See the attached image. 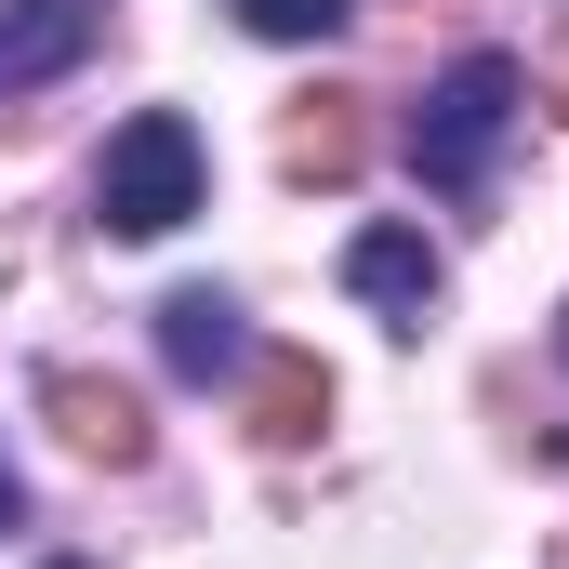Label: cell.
I'll return each mask as SVG.
<instances>
[{
	"label": "cell",
	"instance_id": "cell-10",
	"mask_svg": "<svg viewBox=\"0 0 569 569\" xmlns=\"http://www.w3.org/2000/svg\"><path fill=\"white\" fill-rule=\"evenodd\" d=\"M530 107H557V120H569V40L543 53V80H530Z\"/></svg>",
	"mask_w": 569,
	"mask_h": 569
},
{
	"label": "cell",
	"instance_id": "cell-11",
	"mask_svg": "<svg viewBox=\"0 0 569 569\" xmlns=\"http://www.w3.org/2000/svg\"><path fill=\"white\" fill-rule=\"evenodd\" d=\"M13 517H27V490H13V463H0V530H13Z\"/></svg>",
	"mask_w": 569,
	"mask_h": 569
},
{
	"label": "cell",
	"instance_id": "cell-9",
	"mask_svg": "<svg viewBox=\"0 0 569 569\" xmlns=\"http://www.w3.org/2000/svg\"><path fill=\"white\" fill-rule=\"evenodd\" d=\"M345 13H358V0H239V27H252V40H331Z\"/></svg>",
	"mask_w": 569,
	"mask_h": 569
},
{
	"label": "cell",
	"instance_id": "cell-7",
	"mask_svg": "<svg viewBox=\"0 0 569 569\" xmlns=\"http://www.w3.org/2000/svg\"><path fill=\"white\" fill-rule=\"evenodd\" d=\"M318 425H331V371L318 358H252V437L266 450H305Z\"/></svg>",
	"mask_w": 569,
	"mask_h": 569
},
{
	"label": "cell",
	"instance_id": "cell-12",
	"mask_svg": "<svg viewBox=\"0 0 569 569\" xmlns=\"http://www.w3.org/2000/svg\"><path fill=\"white\" fill-rule=\"evenodd\" d=\"M53 569H93V557H53Z\"/></svg>",
	"mask_w": 569,
	"mask_h": 569
},
{
	"label": "cell",
	"instance_id": "cell-2",
	"mask_svg": "<svg viewBox=\"0 0 569 569\" xmlns=\"http://www.w3.org/2000/svg\"><path fill=\"white\" fill-rule=\"evenodd\" d=\"M199 212V133L172 120V107H146L107 133V172H93V226L107 239H172Z\"/></svg>",
	"mask_w": 569,
	"mask_h": 569
},
{
	"label": "cell",
	"instance_id": "cell-5",
	"mask_svg": "<svg viewBox=\"0 0 569 569\" xmlns=\"http://www.w3.org/2000/svg\"><path fill=\"white\" fill-rule=\"evenodd\" d=\"M159 358H172L186 385H239V371H252V331H239V305H226L212 279H186L172 305H159Z\"/></svg>",
	"mask_w": 569,
	"mask_h": 569
},
{
	"label": "cell",
	"instance_id": "cell-1",
	"mask_svg": "<svg viewBox=\"0 0 569 569\" xmlns=\"http://www.w3.org/2000/svg\"><path fill=\"white\" fill-rule=\"evenodd\" d=\"M517 107H530V67H517V53H463L425 107H411V172H425L437 199H477L490 159H503V120H517Z\"/></svg>",
	"mask_w": 569,
	"mask_h": 569
},
{
	"label": "cell",
	"instance_id": "cell-13",
	"mask_svg": "<svg viewBox=\"0 0 569 569\" xmlns=\"http://www.w3.org/2000/svg\"><path fill=\"white\" fill-rule=\"evenodd\" d=\"M557 358H569V318H557Z\"/></svg>",
	"mask_w": 569,
	"mask_h": 569
},
{
	"label": "cell",
	"instance_id": "cell-8",
	"mask_svg": "<svg viewBox=\"0 0 569 569\" xmlns=\"http://www.w3.org/2000/svg\"><path fill=\"white\" fill-rule=\"evenodd\" d=\"M279 159L305 172V186H345V172H358V107H345V93H331V107H305V120L279 133Z\"/></svg>",
	"mask_w": 569,
	"mask_h": 569
},
{
	"label": "cell",
	"instance_id": "cell-3",
	"mask_svg": "<svg viewBox=\"0 0 569 569\" xmlns=\"http://www.w3.org/2000/svg\"><path fill=\"white\" fill-rule=\"evenodd\" d=\"M345 291H358L385 331H425V305H437V252H425V226H358V239H345Z\"/></svg>",
	"mask_w": 569,
	"mask_h": 569
},
{
	"label": "cell",
	"instance_id": "cell-4",
	"mask_svg": "<svg viewBox=\"0 0 569 569\" xmlns=\"http://www.w3.org/2000/svg\"><path fill=\"white\" fill-rule=\"evenodd\" d=\"M93 27H107V0H0V93L67 80L93 53Z\"/></svg>",
	"mask_w": 569,
	"mask_h": 569
},
{
	"label": "cell",
	"instance_id": "cell-6",
	"mask_svg": "<svg viewBox=\"0 0 569 569\" xmlns=\"http://www.w3.org/2000/svg\"><path fill=\"white\" fill-rule=\"evenodd\" d=\"M40 411L80 437L93 463H146V411L120 398V385H93V371H53V385H40Z\"/></svg>",
	"mask_w": 569,
	"mask_h": 569
}]
</instances>
